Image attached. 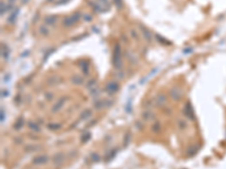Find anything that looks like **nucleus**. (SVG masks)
<instances>
[{
  "label": "nucleus",
  "mask_w": 226,
  "mask_h": 169,
  "mask_svg": "<svg viewBox=\"0 0 226 169\" xmlns=\"http://www.w3.org/2000/svg\"><path fill=\"white\" fill-rule=\"evenodd\" d=\"M130 33H131V35L133 36V38H136V39L138 38V35H137V31H136V29H131V32H130Z\"/></svg>",
  "instance_id": "393cba45"
},
{
  "label": "nucleus",
  "mask_w": 226,
  "mask_h": 169,
  "mask_svg": "<svg viewBox=\"0 0 226 169\" xmlns=\"http://www.w3.org/2000/svg\"><path fill=\"white\" fill-rule=\"evenodd\" d=\"M113 67L115 70L122 69V53H121V46L120 44H115L113 49Z\"/></svg>",
  "instance_id": "f257e3e1"
},
{
  "label": "nucleus",
  "mask_w": 226,
  "mask_h": 169,
  "mask_svg": "<svg viewBox=\"0 0 226 169\" xmlns=\"http://www.w3.org/2000/svg\"><path fill=\"white\" fill-rule=\"evenodd\" d=\"M58 21H59V18H58V16H56V15H49V16H46L44 18V24L48 25L49 27L56 26L57 24H58Z\"/></svg>",
  "instance_id": "20e7f679"
},
{
  "label": "nucleus",
  "mask_w": 226,
  "mask_h": 169,
  "mask_svg": "<svg viewBox=\"0 0 226 169\" xmlns=\"http://www.w3.org/2000/svg\"><path fill=\"white\" fill-rule=\"evenodd\" d=\"M113 3L115 5V7L118 9H121L122 8V0H113Z\"/></svg>",
  "instance_id": "aec40b11"
},
{
  "label": "nucleus",
  "mask_w": 226,
  "mask_h": 169,
  "mask_svg": "<svg viewBox=\"0 0 226 169\" xmlns=\"http://www.w3.org/2000/svg\"><path fill=\"white\" fill-rule=\"evenodd\" d=\"M118 71H119V72H118V78H119V79H122V78L124 77V72H123L122 70H118Z\"/></svg>",
  "instance_id": "5701e85b"
},
{
  "label": "nucleus",
  "mask_w": 226,
  "mask_h": 169,
  "mask_svg": "<svg viewBox=\"0 0 226 169\" xmlns=\"http://www.w3.org/2000/svg\"><path fill=\"white\" fill-rule=\"evenodd\" d=\"M100 3H101V6L103 7V9H104V11H108V10L110 9V7H111L108 0H100Z\"/></svg>",
  "instance_id": "f3484780"
},
{
  "label": "nucleus",
  "mask_w": 226,
  "mask_h": 169,
  "mask_svg": "<svg viewBox=\"0 0 226 169\" xmlns=\"http://www.w3.org/2000/svg\"><path fill=\"white\" fill-rule=\"evenodd\" d=\"M38 33L42 35V36H49L50 33H51V27H49L48 25L43 24L38 27Z\"/></svg>",
  "instance_id": "0eeeda50"
},
{
  "label": "nucleus",
  "mask_w": 226,
  "mask_h": 169,
  "mask_svg": "<svg viewBox=\"0 0 226 169\" xmlns=\"http://www.w3.org/2000/svg\"><path fill=\"white\" fill-rule=\"evenodd\" d=\"M10 7H11V5H10V3H6V2L1 1V10H0L1 16H2V15H5V14L8 11V9H9Z\"/></svg>",
  "instance_id": "f8f14e48"
},
{
  "label": "nucleus",
  "mask_w": 226,
  "mask_h": 169,
  "mask_svg": "<svg viewBox=\"0 0 226 169\" xmlns=\"http://www.w3.org/2000/svg\"><path fill=\"white\" fill-rule=\"evenodd\" d=\"M93 86H95V79H93V80H91V81L87 82V88H91V87H93Z\"/></svg>",
  "instance_id": "4be33fe9"
},
{
  "label": "nucleus",
  "mask_w": 226,
  "mask_h": 169,
  "mask_svg": "<svg viewBox=\"0 0 226 169\" xmlns=\"http://www.w3.org/2000/svg\"><path fill=\"white\" fill-rule=\"evenodd\" d=\"M81 17H83L81 13L76 11L74 14H71L70 16L65 17L63 20H62V25H63L65 27H71V26H74L75 24H77V21H79V19L81 18Z\"/></svg>",
  "instance_id": "f03ea898"
},
{
  "label": "nucleus",
  "mask_w": 226,
  "mask_h": 169,
  "mask_svg": "<svg viewBox=\"0 0 226 169\" xmlns=\"http://www.w3.org/2000/svg\"><path fill=\"white\" fill-rule=\"evenodd\" d=\"M192 51H193L192 47H187V50H184L183 52H184V53H190V52H192Z\"/></svg>",
  "instance_id": "a878e982"
},
{
  "label": "nucleus",
  "mask_w": 226,
  "mask_h": 169,
  "mask_svg": "<svg viewBox=\"0 0 226 169\" xmlns=\"http://www.w3.org/2000/svg\"><path fill=\"white\" fill-rule=\"evenodd\" d=\"M65 102H66V97H63V98H61L58 103H57L56 105L53 106V108H52V111H53V113H56L57 111H59L62 106H63V104H65Z\"/></svg>",
  "instance_id": "9b49d317"
},
{
  "label": "nucleus",
  "mask_w": 226,
  "mask_h": 169,
  "mask_svg": "<svg viewBox=\"0 0 226 169\" xmlns=\"http://www.w3.org/2000/svg\"><path fill=\"white\" fill-rule=\"evenodd\" d=\"M92 18H93V17H92V15H89V14H84V15H83V19H84L85 21H91Z\"/></svg>",
  "instance_id": "412c9836"
},
{
  "label": "nucleus",
  "mask_w": 226,
  "mask_h": 169,
  "mask_svg": "<svg viewBox=\"0 0 226 169\" xmlns=\"http://www.w3.org/2000/svg\"><path fill=\"white\" fill-rule=\"evenodd\" d=\"M155 37L157 38V41L159 42V43H162V44H164V45H167V44H170V42L167 41V39H165V38H163L162 36H159V35H156Z\"/></svg>",
  "instance_id": "6ab92c4d"
},
{
  "label": "nucleus",
  "mask_w": 226,
  "mask_h": 169,
  "mask_svg": "<svg viewBox=\"0 0 226 169\" xmlns=\"http://www.w3.org/2000/svg\"><path fill=\"white\" fill-rule=\"evenodd\" d=\"M8 1H9V3H10V5H11V3H14V2H15V1H16V0H8Z\"/></svg>",
  "instance_id": "bb28decb"
},
{
  "label": "nucleus",
  "mask_w": 226,
  "mask_h": 169,
  "mask_svg": "<svg viewBox=\"0 0 226 169\" xmlns=\"http://www.w3.org/2000/svg\"><path fill=\"white\" fill-rule=\"evenodd\" d=\"M69 0H58L57 1V5H65V3H68Z\"/></svg>",
  "instance_id": "b1692460"
},
{
  "label": "nucleus",
  "mask_w": 226,
  "mask_h": 169,
  "mask_svg": "<svg viewBox=\"0 0 226 169\" xmlns=\"http://www.w3.org/2000/svg\"><path fill=\"white\" fill-rule=\"evenodd\" d=\"M165 100H166V98H165V96L163 94H159L157 96V102H158L157 104H158V105H163V104L165 103Z\"/></svg>",
  "instance_id": "a211bd4d"
},
{
  "label": "nucleus",
  "mask_w": 226,
  "mask_h": 169,
  "mask_svg": "<svg viewBox=\"0 0 226 169\" xmlns=\"http://www.w3.org/2000/svg\"><path fill=\"white\" fill-rule=\"evenodd\" d=\"M1 56H2V59H5V60H7L8 59V56H9V49L5 45H2V50H1Z\"/></svg>",
  "instance_id": "dca6fc26"
},
{
  "label": "nucleus",
  "mask_w": 226,
  "mask_h": 169,
  "mask_svg": "<svg viewBox=\"0 0 226 169\" xmlns=\"http://www.w3.org/2000/svg\"><path fill=\"white\" fill-rule=\"evenodd\" d=\"M78 65L80 67V69H81V71L84 72V75H88V73H89V64H88V62H87L86 60L79 61V62H78Z\"/></svg>",
  "instance_id": "6e6552de"
},
{
  "label": "nucleus",
  "mask_w": 226,
  "mask_h": 169,
  "mask_svg": "<svg viewBox=\"0 0 226 169\" xmlns=\"http://www.w3.org/2000/svg\"><path fill=\"white\" fill-rule=\"evenodd\" d=\"M48 1H53V0H48Z\"/></svg>",
  "instance_id": "cd10ccee"
},
{
  "label": "nucleus",
  "mask_w": 226,
  "mask_h": 169,
  "mask_svg": "<svg viewBox=\"0 0 226 169\" xmlns=\"http://www.w3.org/2000/svg\"><path fill=\"white\" fill-rule=\"evenodd\" d=\"M46 161H48V157L46 156H38V158H35L33 160V164H35V165H43Z\"/></svg>",
  "instance_id": "9d476101"
},
{
  "label": "nucleus",
  "mask_w": 226,
  "mask_h": 169,
  "mask_svg": "<svg viewBox=\"0 0 226 169\" xmlns=\"http://www.w3.org/2000/svg\"><path fill=\"white\" fill-rule=\"evenodd\" d=\"M138 26H139L140 33L143 34V37L145 38V41H147V42L151 43V41H153V34H151V32L146 27V26H144L143 24H139Z\"/></svg>",
  "instance_id": "7ed1b4c3"
},
{
  "label": "nucleus",
  "mask_w": 226,
  "mask_h": 169,
  "mask_svg": "<svg viewBox=\"0 0 226 169\" xmlns=\"http://www.w3.org/2000/svg\"><path fill=\"white\" fill-rule=\"evenodd\" d=\"M105 89L110 93V94H114L119 90V85L115 82V81H111V82H108V85L105 86Z\"/></svg>",
  "instance_id": "423d86ee"
},
{
  "label": "nucleus",
  "mask_w": 226,
  "mask_h": 169,
  "mask_svg": "<svg viewBox=\"0 0 226 169\" xmlns=\"http://www.w3.org/2000/svg\"><path fill=\"white\" fill-rule=\"evenodd\" d=\"M18 11H19V8H16V9H15V11H13V14L9 16V18H8V23H9V24H13V23H15L16 17L18 16Z\"/></svg>",
  "instance_id": "ddd939ff"
},
{
  "label": "nucleus",
  "mask_w": 226,
  "mask_h": 169,
  "mask_svg": "<svg viewBox=\"0 0 226 169\" xmlns=\"http://www.w3.org/2000/svg\"><path fill=\"white\" fill-rule=\"evenodd\" d=\"M88 3H89V6L92 7V9H93V11H94V13L101 14V13H103V11H104V9H103V7L101 6V3H100V2L89 0V1H88Z\"/></svg>",
  "instance_id": "39448f33"
},
{
  "label": "nucleus",
  "mask_w": 226,
  "mask_h": 169,
  "mask_svg": "<svg viewBox=\"0 0 226 169\" xmlns=\"http://www.w3.org/2000/svg\"><path fill=\"white\" fill-rule=\"evenodd\" d=\"M171 97L173 98V99H180L181 98V96H182V92H181V89L179 88V87H174L172 90H171Z\"/></svg>",
  "instance_id": "1a4fd4ad"
},
{
  "label": "nucleus",
  "mask_w": 226,
  "mask_h": 169,
  "mask_svg": "<svg viewBox=\"0 0 226 169\" xmlns=\"http://www.w3.org/2000/svg\"><path fill=\"white\" fill-rule=\"evenodd\" d=\"M71 81H73L75 85H81L84 80H83V78H81L80 75H73V77H71Z\"/></svg>",
  "instance_id": "2eb2a0df"
},
{
  "label": "nucleus",
  "mask_w": 226,
  "mask_h": 169,
  "mask_svg": "<svg viewBox=\"0 0 226 169\" xmlns=\"http://www.w3.org/2000/svg\"><path fill=\"white\" fill-rule=\"evenodd\" d=\"M127 57H128V60H129L131 63H133V64H136V63L138 62V57L135 55L132 52H130V51L127 52Z\"/></svg>",
  "instance_id": "4468645a"
}]
</instances>
